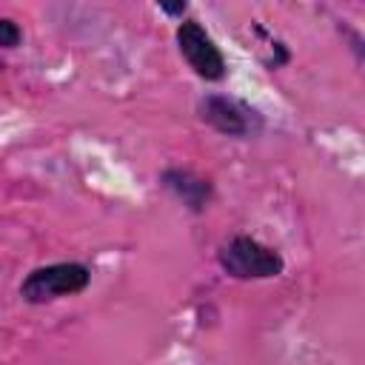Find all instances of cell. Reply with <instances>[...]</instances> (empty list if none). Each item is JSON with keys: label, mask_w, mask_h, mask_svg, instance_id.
<instances>
[{"label": "cell", "mask_w": 365, "mask_h": 365, "mask_svg": "<svg viewBox=\"0 0 365 365\" xmlns=\"http://www.w3.org/2000/svg\"><path fill=\"white\" fill-rule=\"evenodd\" d=\"M177 46L197 77L211 80V83L225 77V57L211 40V34L197 20H185L177 26Z\"/></svg>", "instance_id": "3957f363"}, {"label": "cell", "mask_w": 365, "mask_h": 365, "mask_svg": "<svg viewBox=\"0 0 365 365\" xmlns=\"http://www.w3.org/2000/svg\"><path fill=\"white\" fill-rule=\"evenodd\" d=\"M88 279H91V274H88L86 265H80V262H54V265L34 268L23 279L20 297L31 305H40V302H51L57 297L80 294L88 285Z\"/></svg>", "instance_id": "7a4b0ae2"}, {"label": "cell", "mask_w": 365, "mask_h": 365, "mask_svg": "<svg viewBox=\"0 0 365 365\" xmlns=\"http://www.w3.org/2000/svg\"><path fill=\"white\" fill-rule=\"evenodd\" d=\"M160 9H163V11H168V14H182V11H185V3H177V6H168V3H163Z\"/></svg>", "instance_id": "52a82bcc"}, {"label": "cell", "mask_w": 365, "mask_h": 365, "mask_svg": "<svg viewBox=\"0 0 365 365\" xmlns=\"http://www.w3.org/2000/svg\"><path fill=\"white\" fill-rule=\"evenodd\" d=\"M220 265L237 279H268L282 274V257L254 237H234L220 248Z\"/></svg>", "instance_id": "6da1fadb"}, {"label": "cell", "mask_w": 365, "mask_h": 365, "mask_svg": "<svg viewBox=\"0 0 365 365\" xmlns=\"http://www.w3.org/2000/svg\"><path fill=\"white\" fill-rule=\"evenodd\" d=\"M200 117L211 128H217L220 134H228V137H248V134H257L262 125V120L254 108H248L240 100L222 97V94L205 97L200 103Z\"/></svg>", "instance_id": "277c9868"}, {"label": "cell", "mask_w": 365, "mask_h": 365, "mask_svg": "<svg viewBox=\"0 0 365 365\" xmlns=\"http://www.w3.org/2000/svg\"><path fill=\"white\" fill-rule=\"evenodd\" d=\"M0 71H3V63H0Z\"/></svg>", "instance_id": "ba28073f"}, {"label": "cell", "mask_w": 365, "mask_h": 365, "mask_svg": "<svg viewBox=\"0 0 365 365\" xmlns=\"http://www.w3.org/2000/svg\"><path fill=\"white\" fill-rule=\"evenodd\" d=\"M163 182H165L191 211H202V208L208 205V200H211V185H208L202 177L191 174V171L171 168V171L163 174Z\"/></svg>", "instance_id": "5b68a950"}, {"label": "cell", "mask_w": 365, "mask_h": 365, "mask_svg": "<svg viewBox=\"0 0 365 365\" xmlns=\"http://www.w3.org/2000/svg\"><path fill=\"white\" fill-rule=\"evenodd\" d=\"M20 40H23L20 26L9 17H0V48H14V46H20Z\"/></svg>", "instance_id": "8992f818"}]
</instances>
